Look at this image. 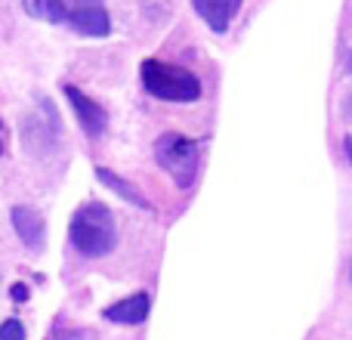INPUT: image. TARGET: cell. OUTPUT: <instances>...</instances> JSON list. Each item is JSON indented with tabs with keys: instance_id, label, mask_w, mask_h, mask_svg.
Instances as JSON below:
<instances>
[{
	"instance_id": "obj_1",
	"label": "cell",
	"mask_w": 352,
	"mask_h": 340,
	"mask_svg": "<svg viewBox=\"0 0 352 340\" xmlns=\"http://www.w3.org/2000/svg\"><path fill=\"white\" fill-rule=\"evenodd\" d=\"M68 235H72V244L84 257H102V254H109L118 242L115 217H111V211L105 204L90 201V204L74 211Z\"/></svg>"
},
{
	"instance_id": "obj_2",
	"label": "cell",
	"mask_w": 352,
	"mask_h": 340,
	"mask_svg": "<svg viewBox=\"0 0 352 340\" xmlns=\"http://www.w3.org/2000/svg\"><path fill=\"white\" fill-rule=\"evenodd\" d=\"M142 84L152 96L164 103H195L201 99V81L179 65H167L161 59L142 62Z\"/></svg>"
},
{
	"instance_id": "obj_3",
	"label": "cell",
	"mask_w": 352,
	"mask_h": 340,
	"mask_svg": "<svg viewBox=\"0 0 352 340\" xmlns=\"http://www.w3.org/2000/svg\"><path fill=\"white\" fill-rule=\"evenodd\" d=\"M155 158L176 180V186H188L198 176L201 149H198V142L182 134H164L155 142Z\"/></svg>"
},
{
	"instance_id": "obj_4",
	"label": "cell",
	"mask_w": 352,
	"mask_h": 340,
	"mask_svg": "<svg viewBox=\"0 0 352 340\" xmlns=\"http://www.w3.org/2000/svg\"><path fill=\"white\" fill-rule=\"evenodd\" d=\"M65 96L72 103L74 115H78V124L84 127L87 136H102L105 134V111L102 105H96L87 93H80L78 87H65Z\"/></svg>"
},
{
	"instance_id": "obj_5",
	"label": "cell",
	"mask_w": 352,
	"mask_h": 340,
	"mask_svg": "<svg viewBox=\"0 0 352 340\" xmlns=\"http://www.w3.org/2000/svg\"><path fill=\"white\" fill-rule=\"evenodd\" d=\"M10 217H12V226H16V232H19V238H22L25 248L41 251L43 248V232H47V223H43L41 213L28 204H19V207H12Z\"/></svg>"
},
{
	"instance_id": "obj_6",
	"label": "cell",
	"mask_w": 352,
	"mask_h": 340,
	"mask_svg": "<svg viewBox=\"0 0 352 340\" xmlns=\"http://www.w3.org/2000/svg\"><path fill=\"white\" fill-rule=\"evenodd\" d=\"M148 310H152V297H148L146 291H140V294H133V297H127V300L111 304L102 316L111 319V322H118V325H140V322H146L148 319Z\"/></svg>"
},
{
	"instance_id": "obj_7",
	"label": "cell",
	"mask_w": 352,
	"mask_h": 340,
	"mask_svg": "<svg viewBox=\"0 0 352 340\" xmlns=\"http://www.w3.org/2000/svg\"><path fill=\"white\" fill-rule=\"evenodd\" d=\"M72 28L78 34H87V37H105L111 31V22H109V12L102 6L90 3V6H78V10L68 16Z\"/></svg>"
},
{
	"instance_id": "obj_8",
	"label": "cell",
	"mask_w": 352,
	"mask_h": 340,
	"mask_svg": "<svg viewBox=\"0 0 352 340\" xmlns=\"http://www.w3.org/2000/svg\"><path fill=\"white\" fill-rule=\"evenodd\" d=\"M195 12L210 25L213 31H226L238 10H241V0H192Z\"/></svg>"
},
{
	"instance_id": "obj_9",
	"label": "cell",
	"mask_w": 352,
	"mask_h": 340,
	"mask_svg": "<svg viewBox=\"0 0 352 340\" xmlns=\"http://www.w3.org/2000/svg\"><path fill=\"white\" fill-rule=\"evenodd\" d=\"M96 176H99V182L102 186H109L111 192H118L124 201H130V204H136V207H142V211H148V201L142 198V192L133 186V182H127V180H121V176L115 173V170H109V167H96Z\"/></svg>"
},
{
	"instance_id": "obj_10",
	"label": "cell",
	"mask_w": 352,
	"mask_h": 340,
	"mask_svg": "<svg viewBox=\"0 0 352 340\" xmlns=\"http://www.w3.org/2000/svg\"><path fill=\"white\" fill-rule=\"evenodd\" d=\"M28 16H37V19H47V22H62L68 16L65 12V3L62 0H22Z\"/></svg>"
},
{
	"instance_id": "obj_11",
	"label": "cell",
	"mask_w": 352,
	"mask_h": 340,
	"mask_svg": "<svg viewBox=\"0 0 352 340\" xmlns=\"http://www.w3.org/2000/svg\"><path fill=\"white\" fill-rule=\"evenodd\" d=\"M0 340H25V325L19 319H6L0 325Z\"/></svg>"
},
{
	"instance_id": "obj_12",
	"label": "cell",
	"mask_w": 352,
	"mask_h": 340,
	"mask_svg": "<svg viewBox=\"0 0 352 340\" xmlns=\"http://www.w3.org/2000/svg\"><path fill=\"white\" fill-rule=\"evenodd\" d=\"M28 297V288L25 285H12V300H25Z\"/></svg>"
},
{
	"instance_id": "obj_13",
	"label": "cell",
	"mask_w": 352,
	"mask_h": 340,
	"mask_svg": "<svg viewBox=\"0 0 352 340\" xmlns=\"http://www.w3.org/2000/svg\"><path fill=\"white\" fill-rule=\"evenodd\" d=\"M343 115H346V118H349V121H352V93H349V96H346V103H343Z\"/></svg>"
},
{
	"instance_id": "obj_14",
	"label": "cell",
	"mask_w": 352,
	"mask_h": 340,
	"mask_svg": "<svg viewBox=\"0 0 352 340\" xmlns=\"http://www.w3.org/2000/svg\"><path fill=\"white\" fill-rule=\"evenodd\" d=\"M346 72H349V74H352V53H349V56H346Z\"/></svg>"
},
{
	"instance_id": "obj_15",
	"label": "cell",
	"mask_w": 352,
	"mask_h": 340,
	"mask_svg": "<svg viewBox=\"0 0 352 340\" xmlns=\"http://www.w3.org/2000/svg\"><path fill=\"white\" fill-rule=\"evenodd\" d=\"M0 152H3V124H0Z\"/></svg>"
},
{
	"instance_id": "obj_16",
	"label": "cell",
	"mask_w": 352,
	"mask_h": 340,
	"mask_svg": "<svg viewBox=\"0 0 352 340\" xmlns=\"http://www.w3.org/2000/svg\"><path fill=\"white\" fill-rule=\"evenodd\" d=\"M346 155L352 158V140H346Z\"/></svg>"
}]
</instances>
